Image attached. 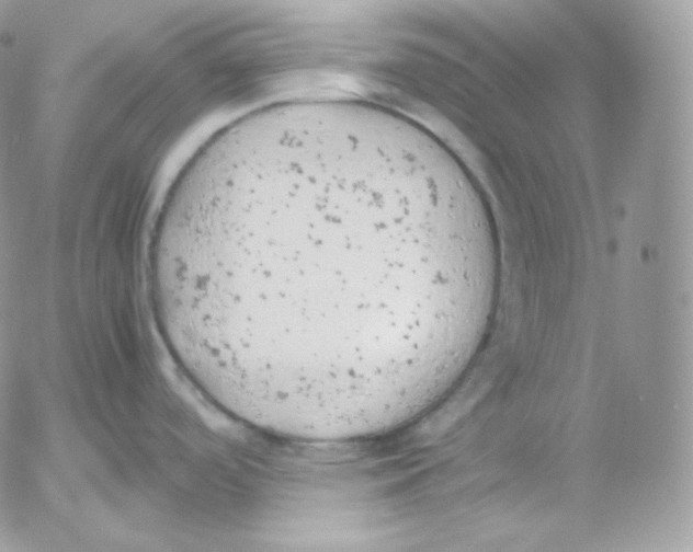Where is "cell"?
Instances as JSON below:
<instances>
[{"label":"cell","mask_w":693,"mask_h":552,"mask_svg":"<svg viewBox=\"0 0 693 552\" xmlns=\"http://www.w3.org/2000/svg\"><path fill=\"white\" fill-rule=\"evenodd\" d=\"M164 260L193 366L322 433L448 391L499 286L475 184L424 143L336 114L272 124L204 165L174 196Z\"/></svg>","instance_id":"6da1fadb"}]
</instances>
